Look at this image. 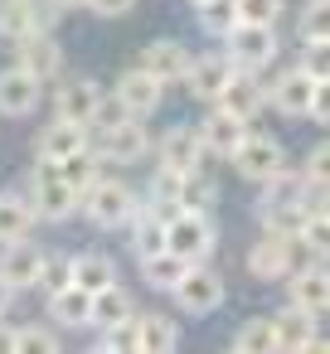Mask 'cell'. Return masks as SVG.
Listing matches in <instances>:
<instances>
[{
    "label": "cell",
    "instance_id": "44dd1931",
    "mask_svg": "<svg viewBox=\"0 0 330 354\" xmlns=\"http://www.w3.org/2000/svg\"><path fill=\"white\" fill-rule=\"evenodd\" d=\"M194 131H199V146H204V156H223V160H228V151L243 141L248 122H238V117H233V112H223V107H214V112H209V117H204Z\"/></svg>",
    "mask_w": 330,
    "mask_h": 354
},
{
    "label": "cell",
    "instance_id": "7c38bea8",
    "mask_svg": "<svg viewBox=\"0 0 330 354\" xmlns=\"http://www.w3.org/2000/svg\"><path fill=\"white\" fill-rule=\"evenodd\" d=\"M15 64L25 73H35L39 83H54L64 73V49H59L54 30H30L25 39H15Z\"/></svg>",
    "mask_w": 330,
    "mask_h": 354
},
{
    "label": "cell",
    "instance_id": "52a82bcc",
    "mask_svg": "<svg viewBox=\"0 0 330 354\" xmlns=\"http://www.w3.org/2000/svg\"><path fill=\"white\" fill-rule=\"evenodd\" d=\"M228 165H233L248 185H262V180H272V175L286 165V151H282V141L267 136V131H243V141L228 151Z\"/></svg>",
    "mask_w": 330,
    "mask_h": 354
},
{
    "label": "cell",
    "instance_id": "f6af8a7d",
    "mask_svg": "<svg viewBox=\"0 0 330 354\" xmlns=\"http://www.w3.org/2000/svg\"><path fill=\"white\" fill-rule=\"evenodd\" d=\"M59 6H64V10H83V6H88V0H59Z\"/></svg>",
    "mask_w": 330,
    "mask_h": 354
},
{
    "label": "cell",
    "instance_id": "9c48e42d",
    "mask_svg": "<svg viewBox=\"0 0 330 354\" xmlns=\"http://www.w3.org/2000/svg\"><path fill=\"white\" fill-rule=\"evenodd\" d=\"M209 107H223V112H233L238 122H248V127H253V122L267 112V83H262V73L233 68V73H228V83L219 88V97H214Z\"/></svg>",
    "mask_w": 330,
    "mask_h": 354
},
{
    "label": "cell",
    "instance_id": "7bdbcfd3",
    "mask_svg": "<svg viewBox=\"0 0 330 354\" xmlns=\"http://www.w3.org/2000/svg\"><path fill=\"white\" fill-rule=\"evenodd\" d=\"M301 175H330V146H325V141H320V146H311V156H306Z\"/></svg>",
    "mask_w": 330,
    "mask_h": 354
},
{
    "label": "cell",
    "instance_id": "ee69618b",
    "mask_svg": "<svg viewBox=\"0 0 330 354\" xmlns=\"http://www.w3.org/2000/svg\"><path fill=\"white\" fill-rule=\"evenodd\" d=\"M15 296H20V291H15V286H10L6 277H0V315H6V310L15 306Z\"/></svg>",
    "mask_w": 330,
    "mask_h": 354
},
{
    "label": "cell",
    "instance_id": "e575fe53",
    "mask_svg": "<svg viewBox=\"0 0 330 354\" xmlns=\"http://www.w3.org/2000/svg\"><path fill=\"white\" fill-rule=\"evenodd\" d=\"M233 349H243V354H272V349H277V344H272V315L243 320L238 335H233Z\"/></svg>",
    "mask_w": 330,
    "mask_h": 354
},
{
    "label": "cell",
    "instance_id": "8fae6325",
    "mask_svg": "<svg viewBox=\"0 0 330 354\" xmlns=\"http://www.w3.org/2000/svg\"><path fill=\"white\" fill-rule=\"evenodd\" d=\"M54 117H64L73 127H93L102 117V88L93 78H64L54 88Z\"/></svg>",
    "mask_w": 330,
    "mask_h": 354
},
{
    "label": "cell",
    "instance_id": "4fadbf2b",
    "mask_svg": "<svg viewBox=\"0 0 330 354\" xmlns=\"http://www.w3.org/2000/svg\"><path fill=\"white\" fill-rule=\"evenodd\" d=\"M161 97H165V88H161L146 68H127V73L112 83V107H117L122 117H151V112L161 107Z\"/></svg>",
    "mask_w": 330,
    "mask_h": 354
},
{
    "label": "cell",
    "instance_id": "74e56055",
    "mask_svg": "<svg viewBox=\"0 0 330 354\" xmlns=\"http://www.w3.org/2000/svg\"><path fill=\"white\" fill-rule=\"evenodd\" d=\"M59 286H68V257L64 252H44L39 257V272H35V291L39 296H54Z\"/></svg>",
    "mask_w": 330,
    "mask_h": 354
},
{
    "label": "cell",
    "instance_id": "836d02e7",
    "mask_svg": "<svg viewBox=\"0 0 330 354\" xmlns=\"http://www.w3.org/2000/svg\"><path fill=\"white\" fill-rule=\"evenodd\" d=\"M194 20L209 39H223L238 25V10H233V0H204V6H194Z\"/></svg>",
    "mask_w": 330,
    "mask_h": 354
},
{
    "label": "cell",
    "instance_id": "60d3db41",
    "mask_svg": "<svg viewBox=\"0 0 330 354\" xmlns=\"http://www.w3.org/2000/svg\"><path fill=\"white\" fill-rule=\"evenodd\" d=\"M296 68H301V73H311L315 83H330V73H325V49H306V54L296 59Z\"/></svg>",
    "mask_w": 330,
    "mask_h": 354
},
{
    "label": "cell",
    "instance_id": "ac0fdd59",
    "mask_svg": "<svg viewBox=\"0 0 330 354\" xmlns=\"http://www.w3.org/2000/svg\"><path fill=\"white\" fill-rule=\"evenodd\" d=\"M228 73H233V64H228L223 54H194L180 83L190 88V97H194V102H214V97H219V88L228 83Z\"/></svg>",
    "mask_w": 330,
    "mask_h": 354
},
{
    "label": "cell",
    "instance_id": "5b68a950",
    "mask_svg": "<svg viewBox=\"0 0 330 354\" xmlns=\"http://www.w3.org/2000/svg\"><path fill=\"white\" fill-rule=\"evenodd\" d=\"M30 209H35V218H44V223H68L73 214H78V194L68 189V180L59 175V165L54 160H39L35 165V175H30Z\"/></svg>",
    "mask_w": 330,
    "mask_h": 354
},
{
    "label": "cell",
    "instance_id": "d590c367",
    "mask_svg": "<svg viewBox=\"0 0 330 354\" xmlns=\"http://www.w3.org/2000/svg\"><path fill=\"white\" fill-rule=\"evenodd\" d=\"M98 349H107V354H136V310H131L127 320L102 325V330H98Z\"/></svg>",
    "mask_w": 330,
    "mask_h": 354
},
{
    "label": "cell",
    "instance_id": "277c9868",
    "mask_svg": "<svg viewBox=\"0 0 330 354\" xmlns=\"http://www.w3.org/2000/svg\"><path fill=\"white\" fill-rule=\"evenodd\" d=\"M219 44H223V59L233 68H248V73H267L277 64V54H282L277 25H233Z\"/></svg>",
    "mask_w": 330,
    "mask_h": 354
},
{
    "label": "cell",
    "instance_id": "ab89813d",
    "mask_svg": "<svg viewBox=\"0 0 330 354\" xmlns=\"http://www.w3.org/2000/svg\"><path fill=\"white\" fill-rule=\"evenodd\" d=\"M296 204H301V214H330V185H325V175H301Z\"/></svg>",
    "mask_w": 330,
    "mask_h": 354
},
{
    "label": "cell",
    "instance_id": "3957f363",
    "mask_svg": "<svg viewBox=\"0 0 330 354\" xmlns=\"http://www.w3.org/2000/svg\"><path fill=\"white\" fill-rule=\"evenodd\" d=\"M165 248L185 262H209L219 248V228L199 209H170L165 214Z\"/></svg>",
    "mask_w": 330,
    "mask_h": 354
},
{
    "label": "cell",
    "instance_id": "6da1fadb",
    "mask_svg": "<svg viewBox=\"0 0 330 354\" xmlns=\"http://www.w3.org/2000/svg\"><path fill=\"white\" fill-rule=\"evenodd\" d=\"M136 209H141V194H136L127 180H117V175H98V180L78 194V214H83L93 228H127Z\"/></svg>",
    "mask_w": 330,
    "mask_h": 354
},
{
    "label": "cell",
    "instance_id": "b9f144b4",
    "mask_svg": "<svg viewBox=\"0 0 330 354\" xmlns=\"http://www.w3.org/2000/svg\"><path fill=\"white\" fill-rule=\"evenodd\" d=\"M131 6H136V0H88L83 10H93V15H102V20H122Z\"/></svg>",
    "mask_w": 330,
    "mask_h": 354
},
{
    "label": "cell",
    "instance_id": "1f68e13d",
    "mask_svg": "<svg viewBox=\"0 0 330 354\" xmlns=\"http://www.w3.org/2000/svg\"><path fill=\"white\" fill-rule=\"evenodd\" d=\"M30 30H39L35 20V0H0V39H25Z\"/></svg>",
    "mask_w": 330,
    "mask_h": 354
},
{
    "label": "cell",
    "instance_id": "cb8c5ba5",
    "mask_svg": "<svg viewBox=\"0 0 330 354\" xmlns=\"http://www.w3.org/2000/svg\"><path fill=\"white\" fill-rule=\"evenodd\" d=\"M257 189H262L257 218H267V214H282V209H301V204H296V194H301V170H291V165H282V170H277L272 180H262Z\"/></svg>",
    "mask_w": 330,
    "mask_h": 354
},
{
    "label": "cell",
    "instance_id": "8992f818",
    "mask_svg": "<svg viewBox=\"0 0 330 354\" xmlns=\"http://www.w3.org/2000/svg\"><path fill=\"white\" fill-rule=\"evenodd\" d=\"M170 296H175V306H180L185 315H214V310L223 306L228 286H223V272H219V267H209V262H190L185 277L170 286Z\"/></svg>",
    "mask_w": 330,
    "mask_h": 354
},
{
    "label": "cell",
    "instance_id": "e0dca14e",
    "mask_svg": "<svg viewBox=\"0 0 330 354\" xmlns=\"http://www.w3.org/2000/svg\"><path fill=\"white\" fill-rule=\"evenodd\" d=\"M291 267H296V262H291V238L262 228V238L248 248V272H253V281H282Z\"/></svg>",
    "mask_w": 330,
    "mask_h": 354
},
{
    "label": "cell",
    "instance_id": "ffe728a7",
    "mask_svg": "<svg viewBox=\"0 0 330 354\" xmlns=\"http://www.w3.org/2000/svg\"><path fill=\"white\" fill-rule=\"evenodd\" d=\"M93 136H88V127H73V122H64V117H54L49 127H39V136H35V160H64V156H73V151H83Z\"/></svg>",
    "mask_w": 330,
    "mask_h": 354
},
{
    "label": "cell",
    "instance_id": "603a6c76",
    "mask_svg": "<svg viewBox=\"0 0 330 354\" xmlns=\"http://www.w3.org/2000/svg\"><path fill=\"white\" fill-rule=\"evenodd\" d=\"M136 349H146V354H170V349H180V320H170V315H161V310L136 315Z\"/></svg>",
    "mask_w": 330,
    "mask_h": 354
},
{
    "label": "cell",
    "instance_id": "f1b7e54d",
    "mask_svg": "<svg viewBox=\"0 0 330 354\" xmlns=\"http://www.w3.org/2000/svg\"><path fill=\"white\" fill-rule=\"evenodd\" d=\"M214 199H219V185L209 180L204 165H194V170L180 175V185H175V209H199V214H209Z\"/></svg>",
    "mask_w": 330,
    "mask_h": 354
},
{
    "label": "cell",
    "instance_id": "d6986e66",
    "mask_svg": "<svg viewBox=\"0 0 330 354\" xmlns=\"http://www.w3.org/2000/svg\"><path fill=\"white\" fill-rule=\"evenodd\" d=\"M49 301V320H54V330H88L93 325V291H83V286H59L54 296H44Z\"/></svg>",
    "mask_w": 330,
    "mask_h": 354
},
{
    "label": "cell",
    "instance_id": "83f0119b",
    "mask_svg": "<svg viewBox=\"0 0 330 354\" xmlns=\"http://www.w3.org/2000/svg\"><path fill=\"white\" fill-rule=\"evenodd\" d=\"M141 262V281L151 286V291H170L180 277H185V257H175L170 248H156V252H146V257H136Z\"/></svg>",
    "mask_w": 330,
    "mask_h": 354
},
{
    "label": "cell",
    "instance_id": "f35d334b",
    "mask_svg": "<svg viewBox=\"0 0 330 354\" xmlns=\"http://www.w3.org/2000/svg\"><path fill=\"white\" fill-rule=\"evenodd\" d=\"M233 10H238V25H277L282 20V0H233Z\"/></svg>",
    "mask_w": 330,
    "mask_h": 354
},
{
    "label": "cell",
    "instance_id": "d4e9b609",
    "mask_svg": "<svg viewBox=\"0 0 330 354\" xmlns=\"http://www.w3.org/2000/svg\"><path fill=\"white\" fill-rule=\"evenodd\" d=\"M68 281L83 286V291H102L117 281V262L107 252H73L68 257Z\"/></svg>",
    "mask_w": 330,
    "mask_h": 354
},
{
    "label": "cell",
    "instance_id": "7402d4cb",
    "mask_svg": "<svg viewBox=\"0 0 330 354\" xmlns=\"http://www.w3.org/2000/svg\"><path fill=\"white\" fill-rule=\"evenodd\" d=\"M39 257H44L39 243L15 238V243H6V252H0V277H6L15 291H30L35 286V272H39Z\"/></svg>",
    "mask_w": 330,
    "mask_h": 354
},
{
    "label": "cell",
    "instance_id": "8d00e7d4",
    "mask_svg": "<svg viewBox=\"0 0 330 354\" xmlns=\"http://www.w3.org/2000/svg\"><path fill=\"white\" fill-rule=\"evenodd\" d=\"M59 344H64V335H59V330H44V325H20L10 349H15V354H54Z\"/></svg>",
    "mask_w": 330,
    "mask_h": 354
},
{
    "label": "cell",
    "instance_id": "4dcf8cb0",
    "mask_svg": "<svg viewBox=\"0 0 330 354\" xmlns=\"http://www.w3.org/2000/svg\"><path fill=\"white\" fill-rule=\"evenodd\" d=\"M54 165H59V175L68 180V189H73V194H83V189H88L98 175H102V160L93 156V146H83V151L64 156V160H54Z\"/></svg>",
    "mask_w": 330,
    "mask_h": 354
},
{
    "label": "cell",
    "instance_id": "484cf974",
    "mask_svg": "<svg viewBox=\"0 0 330 354\" xmlns=\"http://www.w3.org/2000/svg\"><path fill=\"white\" fill-rule=\"evenodd\" d=\"M315 325H320V320H311L306 310L286 306V310H277V315H272V344H277V349H296V354H301V349H306V339L315 335Z\"/></svg>",
    "mask_w": 330,
    "mask_h": 354
},
{
    "label": "cell",
    "instance_id": "ba28073f",
    "mask_svg": "<svg viewBox=\"0 0 330 354\" xmlns=\"http://www.w3.org/2000/svg\"><path fill=\"white\" fill-rule=\"evenodd\" d=\"M286 306H296V310H306L311 320H325V310H330V272H325V262H296L286 277Z\"/></svg>",
    "mask_w": 330,
    "mask_h": 354
},
{
    "label": "cell",
    "instance_id": "7a4b0ae2",
    "mask_svg": "<svg viewBox=\"0 0 330 354\" xmlns=\"http://www.w3.org/2000/svg\"><path fill=\"white\" fill-rule=\"evenodd\" d=\"M102 122V117H98ZM93 146V156L102 160V165H136L141 156H151V136H146V117H122L117 107H112V117L102 122V131H98V141H88Z\"/></svg>",
    "mask_w": 330,
    "mask_h": 354
},
{
    "label": "cell",
    "instance_id": "d6a6232c",
    "mask_svg": "<svg viewBox=\"0 0 330 354\" xmlns=\"http://www.w3.org/2000/svg\"><path fill=\"white\" fill-rule=\"evenodd\" d=\"M131 315V296L112 281V286H102V291H93V330H102V325H112V320H127Z\"/></svg>",
    "mask_w": 330,
    "mask_h": 354
},
{
    "label": "cell",
    "instance_id": "4316f807",
    "mask_svg": "<svg viewBox=\"0 0 330 354\" xmlns=\"http://www.w3.org/2000/svg\"><path fill=\"white\" fill-rule=\"evenodd\" d=\"M35 209L25 194H10V189H0V243H15V238H30L35 233Z\"/></svg>",
    "mask_w": 330,
    "mask_h": 354
},
{
    "label": "cell",
    "instance_id": "2e32d148",
    "mask_svg": "<svg viewBox=\"0 0 330 354\" xmlns=\"http://www.w3.org/2000/svg\"><path fill=\"white\" fill-rule=\"evenodd\" d=\"M151 151H156L161 170H175V175H185V170H194V165H204V160H209V156H204V146H199V131H194V127H170Z\"/></svg>",
    "mask_w": 330,
    "mask_h": 354
},
{
    "label": "cell",
    "instance_id": "bcb514c9",
    "mask_svg": "<svg viewBox=\"0 0 330 354\" xmlns=\"http://www.w3.org/2000/svg\"><path fill=\"white\" fill-rule=\"evenodd\" d=\"M185 6H204V0H185Z\"/></svg>",
    "mask_w": 330,
    "mask_h": 354
},
{
    "label": "cell",
    "instance_id": "30bf717a",
    "mask_svg": "<svg viewBox=\"0 0 330 354\" xmlns=\"http://www.w3.org/2000/svg\"><path fill=\"white\" fill-rule=\"evenodd\" d=\"M320 97H325V83H315L301 68H286V73H277L267 83V107H277L282 117H306Z\"/></svg>",
    "mask_w": 330,
    "mask_h": 354
},
{
    "label": "cell",
    "instance_id": "5bb4252c",
    "mask_svg": "<svg viewBox=\"0 0 330 354\" xmlns=\"http://www.w3.org/2000/svg\"><path fill=\"white\" fill-rule=\"evenodd\" d=\"M190 59H194V54H190V44L165 35V39H151V44L141 49V64H136V68H146L161 88H170V83H180V78H185Z\"/></svg>",
    "mask_w": 330,
    "mask_h": 354
},
{
    "label": "cell",
    "instance_id": "f546056e",
    "mask_svg": "<svg viewBox=\"0 0 330 354\" xmlns=\"http://www.w3.org/2000/svg\"><path fill=\"white\" fill-rule=\"evenodd\" d=\"M127 228H131V252H136V257H146V252L165 248V218H161L156 209H146V204H141V209L131 214V223H127Z\"/></svg>",
    "mask_w": 330,
    "mask_h": 354
},
{
    "label": "cell",
    "instance_id": "9a60e30c",
    "mask_svg": "<svg viewBox=\"0 0 330 354\" xmlns=\"http://www.w3.org/2000/svg\"><path fill=\"white\" fill-rule=\"evenodd\" d=\"M44 102V83L35 73H25L20 64L0 68V117H30Z\"/></svg>",
    "mask_w": 330,
    "mask_h": 354
}]
</instances>
